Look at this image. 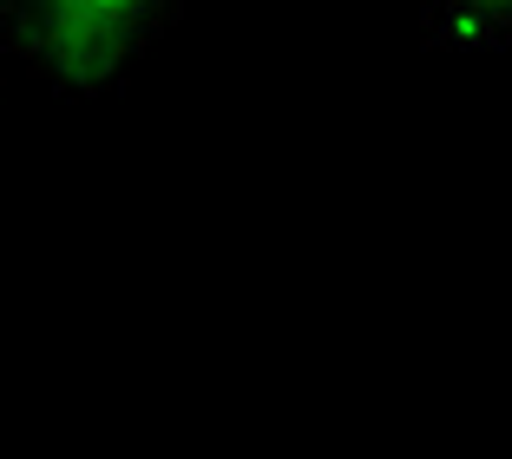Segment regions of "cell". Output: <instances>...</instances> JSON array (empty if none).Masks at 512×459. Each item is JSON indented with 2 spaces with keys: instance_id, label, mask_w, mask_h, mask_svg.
<instances>
[{
  "instance_id": "obj_1",
  "label": "cell",
  "mask_w": 512,
  "mask_h": 459,
  "mask_svg": "<svg viewBox=\"0 0 512 459\" xmlns=\"http://www.w3.org/2000/svg\"><path fill=\"white\" fill-rule=\"evenodd\" d=\"M178 27L165 0H53V7H0V53L20 60L46 92L92 99L132 73Z\"/></svg>"
},
{
  "instance_id": "obj_2",
  "label": "cell",
  "mask_w": 512,
  "mask_h": 459,
  "mask_svg": "<svg viewBox=\"0 0 512 459\" xmlns=\"http://www.w3.org/2000/svg\"><path fill=\"white\" fill-rule=\"evenodd\" d=\"M421 40L434 53H506L512 46V0H447V7H427Z\"/></svg>"
}]
</instances>
